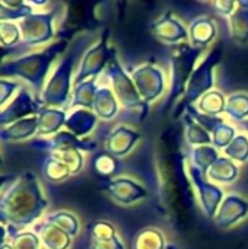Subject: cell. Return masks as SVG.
Wrapping results in <instances>:
<instances>
[{"mask_svg":"<svg viewBox=\"0 0 248 249\" xmlns=\"http://www.w3.org/2000/svg\"><path fill=\"white\" fill-rule=\"evenodd\" d=\"M76 54L70 53L69 57H66L57 67L53 79L50 80L47 89H44V102L48 107H57L66 102L67 99V92H69V79H70V71L73 67Z\"/></svg>","mask_w":248,"mask_h":249,"instance_id":"6","label":"cell"},{"mask_svg":"<svg viewBox=\"0 0 248 249\" xmlns=\"http://www.w3.org/2000/svg\"><path fill=\"white\" fill-rule=\"evenodd\" d=\"M107 38H108V31H107V35L102 36V38L99 39V42H98L95 47H92V48L88 51V54L83 57V61H82V64L79 66V73H77L76 80H75L76 85L83 83V79H85V77L96 76V74L101 71V69L105 66L107 60L111 58V55H110V53H108V48H107V45H105Z\"/></svg>","mask_w":248,"mask_h":249,"instance_id":"8","label":"cell"},{"mask_svg":"<svg viewBox=\"0 0 248 249\" xmlns=\"http://www.w3.org/2000/svg\"><path fill=\"white\" fill-rule=\"evenodd\" d=\"M133 249H164V236L156 229H145L137 235Z\"/></svg>","mask_w":248,"mask_h":249,"instance_id":"25","label":"cell"},{"mask_svg":"<svg viewBox=\"0 0 248 249\" xmlns=\"http://www.w3.org/2000/svg\"><path fill=\"white\" fill-rule=\"evenodd\" d=\"M139 137L140 134L134 133L133 130H129L127 127H118L107 140V153L111 156H123L130 150Z\"/></svg>","mask_w":248,"mask_h":249,"instance_id":"13","label":"cell"},{"mask_svg":"<svg viewBox=\"0 0 248 249\" xmlns=\"http://www.w3.org/2000/svg\"><path fill=\"white\" fill-rule=\"evenodd\" d=\"M221 54H222V45L219 44V45H216V47L210 51V54L206 57V60L200 64V67L196 69V71H194V74H193V77H191V82H190L189 86H187L186 96H184V101H183V102H186V99H187V107H186V109L190 107L189 104H190L191 101L197 99V98L202 96L203 93L206 95V93H208L206 90L210 89V86H212V69H213V66L218 63V60L221 58ZM183 102H181V104H183Z\"/></svg>","mask_w":248,"mask_h":249,"instance_id":"5","label":"cell"},{"mask_svg":"<svg viewBox=\"0 0 248 249\" xmlns=\"http://www.w3.org/2000/svg\"><path fill=\"white\" fill-rule=\"evenodd\" d=\"M190 174H191L193 179H194L196 184H197V190H199L200 197H202L200 201H202V204H203V209H205L206 214L213 216L215 212H216L218 203H221V200H222V191L218 190L215 185H212V184H209V182H205V181L202 179L203 175L200 174V169L191 168V169H190Z\"/></svg>","mask_w":248,"mask_h":249,"instance_id":"11","label":"cell"},{"mask_svg":"<svg viewBox=\"0 0 248 249\" xmlns=\"http://www.w3.org/2000/svg\"><path fill=\"white\" fill-rule=\"evenodd\" d=\"M165 249H175V247H167Z\"/></svg>","mask_w":248,"mask_h":249,"instance_id":"35","label":"cell"},{"mask_svg":"<svg viewBox=\"0 0 248 249\" xmlns=\"http://www.w3.org/2000/svg\"><path fill=\"white\" fill-rule=\"evenodd\" d=\"M15 249H38V239L31 232H22L13 239Z\"/></svg>","mask_w":248,"mask_h":249,"instance_id":"32","label":"cell"},{"mask_svg":"<svg viewBox=\"0 0 248 249\" xmlns=\"http://www.w3.org/2000/svg\"><path fill=\"white\" fill-rule=\"evenodd\" d=\"M110 70L113 73V85H114V90L117 98L124 104L126 108H132V107H140L145 104H140V96L139 93H136V90L133 89V85L130 83L126 71L120 67L118 61L115 60V57L111 58L110 63Z\"/></svg>","mask_w":248,"mask_h":249,"instance_id":"10","label":"cell"},{"mask_svg":"<svg viewBox=\"0 0 248 249\" xmlns=\"http://www.w3.org/2000/svg\"><path fill=\"white\" fill-rule=\"evenodd\" d=\"M225 153L240 162H244L248 159V140L244 136H238L237 139H234L229 146L225 149Z\"/></svg>","mask_w":248,"mask_h":249,"instance_id":"30","label":"cell"},{"mask_svg":"<svg viewBox=\"0 0 248 249\" xmlns=\"http://www.w3.org/2000/svg\"><path fill=\"white\" fill-rule=\"evenodd\" d=\"M37 128H38V117H29V118H23L22 121L15 123L9 128H3L1 136L3 139L9 137L13 140H20L34 134Z\"/></svg>","mask_w":248,"mask_h":249,"instance_id":"21","label":"cell"},{"mask_svg":"<svg viewBox=\"0 0 248 249\" xmlns=\"http://www.w3.org/2000/svg\"><path fill=\"white\" fill-rule=\"evenodd\" d=\"M152 29H153L155 35L165 42H175V41L184 39L187 36L186 29L181 26L180 22L172 19L170 13H167L164 18H161V20L156 22V25H153Z\"/></svg>","mask_w":248,"mask_h":249,"instance_id":"16","label":"cell"},{"mask_svg":"<svg viewBox=\"0 0 248 249\" xmlns=\"http://www.w3.org/2000/svg\"><path fill=\"white\" fill-rule=\"evenodd\" d=\"M238 169L237 166L224 158H219L210 168H209V177L219 181V182H231L237 178Z\"/></svg>","mask_w":248,"mask_h":249,"instance_id":"22","label":"cell"},{"mask_svg":"<svg viewBox=\"0 0 248 249\" xmlns=\"http://www.w3.org/2000/svg\"><path fill=\"white\" fill-rule=\"evenodd\" d=\"M227 198L228 200L224 203L222 209H219V216L216 217V223L221 228L237 223L248 213V203L246 200H241L238 196H229Z\"/></svg>","mask_w":248,"mask_h":249,"instance_id":"12","label":"cell"},{"mask_svg":"<svg viewBox=\"0 0 248 249\" xmlns=\"http://www.w3.org/2000/svg\"><path fill=\"white\" fill-rule=\"evenodd\" d=\"M38 104L34 102V99L31 98L29 92L26 89H20L19 92V96L15 99V102L9 107V109H3V114H1V123L4 124L6 121H13L16 118H20V117H25L28 114H34L38 111Z\"/></svg>","mask_w":248,"mask_h":249,"instance_id":"14","label":"cell"},{"mask_svg":"<svg viewBox=\"0 0 248 249\" xmlns=\"http://www.w3.org/2000/svg\"><path fill=\"white\" fill-rule=\"evenodd\" d=\"M243 125H246V127H247V130H248V121H246V123H243Z\"/></svg>","mask_w":248,"mask_h":249,"instance_id":"34","label":"cell"},{"mask_svg":"<svg viewBox=\"0 0 248 249\" xmlns=\"http://www.w3.org/2000/svg\"><path fill=\"white\" fill-rule=\"evenodd\" d=\"M187 117V139L190 143H210L212 142V137H210V133L203 128L200 124H197V121L194 118H191L190 115H186Z\"/></svg>","mask_w":248,"mask_h":249,"instance_id":"28","label":"cell"},{"mask_svg":"<svg viewBox=\"0 0 248 249\" xmlns=\"http://www.w3.org/2000/svg\"><path fill=\"white\" fill-rule=\"evenodd\" d=\"M216 28L209 18H199L190 25L191 41L196 48H205L215 36Z\"/></svg>","mask_w":248,"mask_h":249,"instance_id":"17","label":"cell"},{"mask_svg":"<svg viewBox=\"0 0 248 249\" xmlns=\"http://www.w3.org/2000/svg\"><path fill=\"white\" fill-rule=\"evenodd\" d=\"M225 112L231 115V118H235V120L244 118L248 114V96L246 95L231 96L225 107Z\"/></svg>","mask_w":248,"mask_h":249,"instance_id":"29","label":"cell"},{"mask_svg":"<svg viewBox=\"0 0 248 249\" xmlns=\"http://www.w3.org/2000/svg\"><path fill=\"white\" fill-rule=\"evenodd\" d=\"M177 137L172 131H167L161 137V150L158 152V169L161 178V201L164 210L180 220L187 219V212L191 210L194 198L186 178L184 156L177 146Z\"/></svg>","mask_w":248,"mask_h":249,"instance_id":"1","label":"cell"},{"mask_svg":"<svg viewBox=\"0 0 248 249\" xmlns=\"http://www.w3.org/2000/svg\"><path fill=\"white\" fill-rule=\"evenodd\" d=\"M200 53L202 48H196L187 44H181L175 47V50L172 51V86L168 95L170 101L175 99L183 92V88L191 71L194 60L199 57Z\"/></svg>","mask_w":248,"mask_h":249,"instance_id":"4","label":"cell"},{"mask_svg":"<svg viewBox=\"0 0 248 249\" xmlns=\"http://www.w3.org/2000/svg\"><path fill=\"white\" fill-rule=\"evenodd\" d=\"M18 86H19L18 83H12V86L7 89V88H6V82H4V80L1 82V93H3V95H1V102H3V104H4V101H6V96H7V95H12V92H13Z\"/></svg>","mask_w":248,"mask_h":249,"instance_id":"33","label":"cell"},{"mask_svg":"<svg viewBox=\"0 0 248 249\" xmlns=\"http://www.w3.org/2000/svg\"><path fill=\"white\" fill-rule=\"evenodd\" d=\"M64 45L66 42H57L48 47L47 50H44L42 53H37V54L23 57L20 60H16V61H10L9 64L3 63V69L9 67V70H3V76L7 73L16 74L39 88L44 83V77L47 74L50 63L60 51L64 50Z\"/></svg>","mask_w":248,"mask_h":249,"instance_id":"3","label":"cell"},{"mask_svg":"<svg viewBox=\"0 0 248 249\" xmlns=\"http://www.w3.org/2000/svg\"><path fill=\"white\" fill-rule=\"evenodd\" d=\"M231 32L235 39L241 42L248 41V7L234 13L231 18Z\"/></svg>","mask_w":248,"mask_h":249,"instance_id":"27","label":"cell"},{"mask_svg":"<svg viewBox=\"0 0 248 249\" xmlns=\"http://www.w3.org/2000/svg\"><path fill=\"white\" fill-rule=\"evenodd\" d=\"M127 179H117V181H111L107 187L108 193H111V196L114 197V200L120 201V203H133L136 200H140L142 197L146 196V191L137 185L136 182L130 181L129 187H126Z\"/></svg>","mask_w":248,"mask_h":249,"instance_id":"15","label":"cell"},{"mask_svg":"<svg viewBox=\"0 0 248 249\" xmlns=\"http://www.w3.org/2000/svg\"><path fill=\"white\" fill-rule=\"evenodd\" d=\"M137 89L142 92V98L146 101H153L161 95L164 89V77L161 71L152 66H142L132 73Z\"/></svg>","mask_w":248,"mask_h":249,"instance_id":"9","label":"cell"},{"mask_svg":"<svg viewBox=\"0 0 248 249\" xmlns=\"http://www.w3.org/2000/svg\"><path fill=\"white\" fill-rule=\"evenodd\" d=\"M42 228L45 231L42 232L41 236L47 249H67V247H70L69 233H66L64 231H61L60 228H57L50 222L44 223Z\"/></svg>","mask_w":248,"mask_h":249,"instance_id":"20","label":"cell"},{"mask_svg":"<svg viewBox=\"0 0 248 249\" xmlns=\"http://www.w3.org/2000/svg\"><path fill=\"white\" fill-rule=\"evenodd\" d=\"M3 217L9 214V220L18 225L32 223L44 207L47 200L39 194L37 179L31 174H25L18 184L9 185V198H3Z\"/></svg>","mask_w":248,"mask_h":249,"instance_id":"2","label":"cell"},{"mask_svg":"<svg viewBox=\"0 0 248 249\" xmlns=\"http://www.w3.org/2000/svg\"><path fill=\"white\" fill-rule=\"evenodd\" d=\"M53 18L54 13H32L26 16L19 25L23 34V44L37 45L48 41L53 35Z\"/></svg>","mask_w":248,"mask_h":249,"instance_id":"7","label":"cell"},{"mask_svg":"<svg viewBox=\"0 0 248 249\" xmlns=\"http://www.w3.org/2000/svg\"><path fill=\"white\" fill-rule=\"evenodd\" d=\"M44 174H45V177H47L50 181H54V182H56V181H61V179H64L66 177L72 175L70 171H69L60 160H57L56 158H51V159H50L47 168H44Z\"/></svg>","mask_w":248,"mask_h":249,"instance_id":"31","label":"cell"},{"mask_svg":"<svg viewBox=\"0 0 248 249\" xmlns=\"http://www.w3.org/2000/svg\"><path fill=\"white\" fill-rule=\"evenodd\" d=\"M94 249H124L114 235V228L105 222L94 226Z\"/></svg>","mask_w":248,"mask_h":249,"instance_id":"18","label":"cell"},{"mask_svg":"<svg viewBox=\"0 0 248 249\" xmlns=\"http://www.w3.org/2000/svg\"><path fill=\"white\" fill-rule=\"evenodd\" d=\"M224 96L221 92H208L202 99H200V109L209 117H215L216 114H221L225 111V102Z\"/></svg>","mask_w":248,"mask_h":249,"instance_id":"26","label":"cell"},{"mask_svg":"<svg viewBox=\"0 0 248 249\" xmlns=\"http://www.w3.org/2000/svg\"><path fill=\"white\" fill-rule=\"evenodd\" d=\"M94 108L101 118L104 120L113 118V115L118 109L115 95L108 88H101L99 90H96V95L94 99Z\"/></svg>","mask_w":248,"mask_h":249,"instance_id":"19","label":"cell"},{"mask_svg":"<svg viewBox=\"0 0 248 249\" xmlns=\"http://www.w3.org/2000/svg\"><path fill=\"white\" fill-rule=\"evenodd\" d=\"M64 123V112L57 109H44L38 117V131L39 134H50L56 131Z\"/></svg>","mask_w":248,"mask_h":249,"instance_id":"23","label":"cell"},{"mask_svg":"<svg viewBox=\"0 0 248 249\" xmlns=\"http://www.w3.org/2000/svg\"><path fill=\"white\" fill-rule=\"evenodd\" d=\"M95 123H96V117L92 112L77 111L70 118H67L66 125L76 134L82 136V134H86L88 131H91V128L95 125Z\"/></svg>","mask_w":248,"mask_h":249,"instance_id":"24","label":"cell"}]
</instances>
